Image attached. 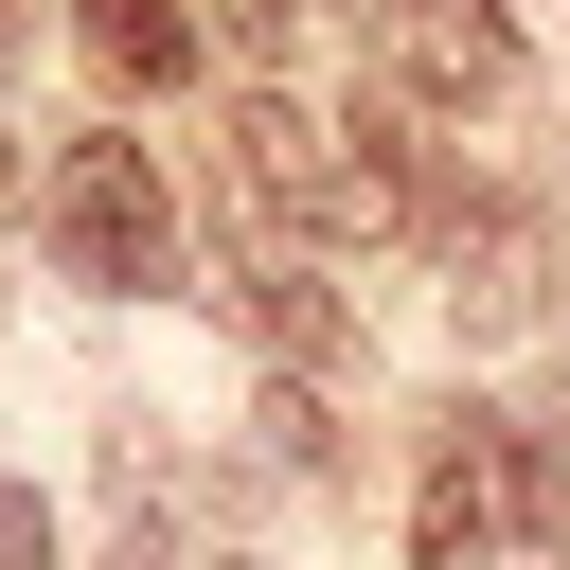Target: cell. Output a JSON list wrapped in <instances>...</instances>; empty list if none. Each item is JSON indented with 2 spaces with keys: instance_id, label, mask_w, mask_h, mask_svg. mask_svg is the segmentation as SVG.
Listing matches in <instances>:
<instances>
[{
  "instance_id": "1",
  "label": "cell",
  "mask_w": 570,
  "mask_h": 570,
  "mask_svg": "<svg viewBox=\"0 0 570 570\" xmlns=\"http://www.w3.org/2000/svg\"><path fill=\"white\" fill-rule=\"evenodd\" d=\"M232 178H249V214L267 232H410V142H392V107L374 125H321V107H285V89H249L232 107Z\"/></svg>"
},
{
  "instance_id": "2",
  "label": "cell",
  "mask_w": 570,
  "mask_h": 570,
  "mask_svg": "<svg viewBox=\"0 0 570 570\" xmlns=\"http://www.w3.org/2000/svg\"><path fill=\"white\" fill-rule=\"evenodd\" d=\"M570 517V463L517 410H428V499H410V570H499L517 534Z\"/></svg>"
},
{
  "instance_id": "3",
  "label": "cell",
  "mask_w": 570,
  "mask_h": 570,
  "mask_svg": "<svg viewBox=\"0 0 570 570\" xmlns=\"http://www.w3.org/2000/svg\"><path fill=\"white\" fill-rule=\"evenodd\" d=\"M53 249H71V285H160V267H178L160 160H142V142H71V160H53Z\"/></svg>"
},
{
  "instance_id": "4",
  "label": "cell",
  "mask_w": 570,
  "mask_h": 570,
  "mask_svg": "<svg viewBox=\"0 0 570 570\" xmlns=\"http://www.w3.org/2000/svg\"><path fill=\"white\" fill-rule=\"evenodd\" d=\"M374 89H392V107H499V89H517L499 0H374Z\"/></svg>"
},
{
  "instance_id": "5",
  "label": "cell",
  "mask_w": 570,
  "mask_h": 570,
  "mask_svg": "<svg viewBox=\"0 0 570 570\" xmlns=\"http://www.w3.org/2000/svg\"><path fill=\"white\" fill-rule=\"evenodd\" d=\"M232 303H249V321H267V338H285V356H338V285H321V267H285V249H267V232H249V249H232Z\"/></svg>"
},
{
  "instance_id": "6",
  "label": "cell",
  "mask_w": 570,
  "mask_h": 570,
  "mask_svg": "<svg viewBox=\"0 0 570 570\" xmlns=\"http://www.w3.org/2000/svg\"><path fill=\"white\" fill-rule=\"evenodd\" d=\"M89 53L142 71V89H178V71H196V18H178V0H89Z\"/></svg>"
},
{
  "instance_id": "7",
  "label": "cell",
  "mask_w": 570,
  "mask_h": 570,
  "mask_svg": "<svg viewBox=\"0 0 570 570\" xmlns=\"http://www.w3.org/2000/svg\"><path fill=\"white\" fill-rule=\"evenodd\" d=\"M0 570H53V499L36 481H0Z\"/></svg>"
},
{
  "instance_id": "8",
  "label": "cell",
  "mask_w": 570,
  "mask_h": 570,
  "mask_svg": "<svg viewBox=\"0 0 570 570\" xmlns=\"http://www.w3.org/2000/svg\"><path fill=\"white\" fill-rule=\"evenodd\" d=\"M125 570H249V552H178V534H125Z\"/></svg>"
},
{
  "instance_id": "9",
  "label": "cell",
  "mask_w": 570,
  "mask_h": 570,
  "mask_svg": "<svg viewBox=\"0 0 570 570\" xmlns=\"http://www.w3.org/2000/svg\"><path fill=\"white\" fill-rule=\"evenodd\" d=\"M285 18H321V0H249V36H285Z\"/></svg>"
},
{
  "instance_id": "10",
  "label": "cell",
  "mask_w": 570,
  "mask_h": 570,
  "mask_svg": "<svg viewBox=\"0 0 570 570\" xmlns=\"http://www.w3.org/2000/svg\"><path fill=\"white\" fill-rule=\"evenodd\" d=\"M0 71H18V0H0Z\"/></svg>"
},
{
  "instance_id": "11",
  "label": "cell",
  "mask_w": 570,
  "mask_h": 570,
  "mask_svg": "<svg viewBox=\"0 0 570 570\" xmlns=\"http://www.w3.org/2000/svg\"><path fill=\"white\" fill-rule=\"evenodd\" d=\"M0 196H18V142H0Z\"/></svg>"
}]
</instances>
